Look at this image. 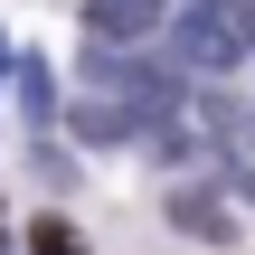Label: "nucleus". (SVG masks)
I'll use <instances>...</instances> for the list:
<instances>
[{
  "instance_id": "1",
  "label": "nucleus",
  "mask_w": 255,
  "mask_h": 255,
  "mask_svg": "<svg viewBox=\"0 0 255 255\" xmlns=\"http://www.w3.org/2000/svg\"><path fill=\"white\" fill-rule=\"evenodd\" d=\"M246 0H180V19H170V57L189 66V76H227L237 57H246Z\"/></svg>"
},
{
  "instance_id": "2",
  "label": "nucleus",
  "mask_w": 255,
  "mask_h": 255,
  "mask_svg": "<svg viewBox=\"0 0 255 255\" xmlns=\"http://www.w3.org/2000/svg\"><path fill=\"white\" fill-rule=\"evenodd\" d=\"M208 132L246 161V180H255V104H227V95H218V104H208Z\"/></svg>"
},
{
  "instance_id": "3",
  "label": "nucleus",
  "mask_w": 255,
  "mask_h": 255,
  "mask_svg": "<svg viewBox=\"0 0 255 255\" xmlns=\"http://www.w3.org/2000/svg\"><path fill=\"white\" fill-rule=\"evenodd\" d=\"M170 227H189V237H237V218H227L218 199H199V189H170Z\"/></svg>"
},
{
  "instance_id": "4",
  "label": "nucleus",
  "mask_w": 255,
  "mask_h": 255,
  "mask_svg": "<svg viewBox=\"0 0 255 255\" xmlns=\"http://www.w3.org/2000/svg\"><path fill=\"white\" fill-rule=\"evenodd\" d=\"M151 9H161V0H95V28H104V38H142Z\"/></svg>"
},
{
  "instance_id": "5",
  "label": "nucleus",
  "mask_w": 255,
  "mask_h": 255,
  "mask_svg": "<svg viewBox=\"0 0 255 255\" xmlns=\"http://www.w3.org/2000/svg\"><path fill=\"white\" fill-rule=\"evenodd\" d=\"M19 104H28V123H47V114H57V76H47L38 57L19 66Z\"/></svg>"
},
{
  "instance_id": "6",
  "label": "nucleus",
  "mask_w": 255,
  "mask_h": 255,
  "mask_svg": "<svg viewBox=\"0 0 255 255\" xmlns=\"http://www.w3.org/2000/svg\"><path fill=\"white\" fill-rule=\"evenodd\" d=\"M28 246H38V255H85V237H76L66 218H38V227H28Z\"/></svg>"
},
{
  "instance_id": "7",
  "label": "nucleus",
  "mask_w": 255,
  "mask_h": 255,
  "mask_svg": "<svg viewBox=\"0 0 255 255\" xmlns=\"http://www.w3.org/2000/svg\"><path fill=\"white\" fill-rule=\"evenodd\" d=\"M0 66H9V47H0Z\"/></svg>"
}]
</instances>
